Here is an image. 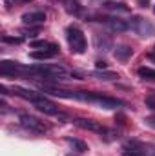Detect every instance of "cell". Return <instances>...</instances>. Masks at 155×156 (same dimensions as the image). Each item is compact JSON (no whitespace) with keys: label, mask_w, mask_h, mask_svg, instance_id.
Masks as SVG:
<instances>
[{"label":"cell","mask_w":155,"mask_h":156,"mask_svg":"<svg viewBox=\"0 0 155 156\" xmlns=\"http://www.w3.org/2000/svg\"><path fill=\"white\" fill-rule=\"evenodd\" d=\"M35 105V109H39L40 113H44V115H49V116H57V115H60V109L53 104V102H49L46 96L39 100V102H35L33 104Z\"/></svg>","instance_id":"52a82bcc"},{"label":"cell","mask_w":155,"mask_h":156,"mask_svg":"<svg viewBox=\"0 0 155 156\" xmlns=\"http://www.w3.org/2000/svg\"><path fill=\"white\" fill-rule=\"evenodd\" d=\"M104 22H106V27L113 33H124L130 29V24L120 18H104Z\"/></svg>","instance_id":"9c48e42d"},{"label":"cell","mask_w":155,"mask_h":156,"mask_svg":"<svg viewBox=\"0 0 155 156\" xmlns=\"http://www.w3.org/2000/svg\"><path fill=\"white\" fill-rule=\"evenodd\" d=\"M130 27H131L139 37H142V38L152 37V35H153V31H155L153 26H152V22H150V20H146V18H142V16H133V20H131Z\"/></svg>","instance_id":"277c9868"},{"label":"cell","mask_w":155,"mask_h":156,"mask_svg":"<svg viewBox=\"0 0 155 156\" xmlns=\"http://www.w3.org/2000/svg\"><path fill=\"white\" fill-rule=\"evenodd\" d=\"M144 105H146L148 109L155 111V94H150V96H146V98H144Z\"/></svg>","instance_id":"d6986e66"},{"label":"cell","mask_w":155,"mask_h":156,"mask_svg":"<svg viewBox=\"0 0 155 156\" xmlns=\"http://www.w3.org/2000/svg\"><path fill=\"white\" fill-rule=\"evenodd\" d=\"M153 13H155V5H153Z\"/></svg>","instance_id":"4316f807"},{"label":"cell","mask_w":155,"mask_h":156,"mask_svg":"<svg viewBox=\"0 0 155 156\" xmlns=\"http://www.w3.org/2000/svg\"><path fill=\"white\" fill-rule=\"evenodd\" d=\"M11 93L20 96V98H24V100H28V102H31V104H35V102H39V100L44 98V94H39V93H35L31 89H26V87H20V85H13Z\"/></svg>","instance_id":"8992f818"},{"label":"cell","mask_w":155,"mask_h":156,"mask_svg":"<svg viewBox=\"0 0 155 156\" xmlns=\"http://www.w3.org/2000/svg\"><path fill=\"white\" fill-rule=\"evenodd\" d=\"M112 45H113V42H112L110 37H106V35H95V47L99 51H108V49H112Z\"/></svg>","instance_id":"7c38bea8"},{"label":"cell","mask_w":155,"mask_h":156,"mask_svg":"<svg viewBox=\"0 0 155 156\" xmlns=\"http://www.w3.org/2000/svg\"><path fill=\"white\" fill-rule=\"evenodd\" d=\"M66 142L73 147V151H77V153H88V144L86 142H82V140H78V138H71V136H68L66 138Z\"/></svg>","instance_id":"4fadbf2b"},{"label":"cell","mask_w":155,"mask_h":156,"mask_svg":"<svg viewBox=\"0 0 155 156\" xmlns=\"http://www.w3.org/2000/svg\"><path fill=\"white\" fill-rule=\"evenodd\" d=\"M59 45L57 44H49L47 45V49H40V51H31V58H35V60H47V58H53L55 55H59Z\"/></svg>","instance_id":"ba28073f"},{"label":"cell","mask_w":155,"mask_h":156,"mask_svg":"<svg viewBox=\"0 0 155 156\" xmlns=\"http://www.w3.org/2000/svg\"><path fill=\"white\" fill-rule=\"evenodd\" d=\"M106 66H108L106 62H97V69H104Z\"/></svg>","instance_id":"cb8c5ba5"},{"label":"cell","mask_w":155,"mask_h":156,"mask_svg":"<svg viewBox=\"0 0 155 156\" xmlns=\"http://www.w3.org/2000/svg\"><path fill=\"white\" fill-rule=\"evenodd\" d=\"M131 55H133V49L130 45H117L115 51H113V56L117 60H120V62H126Z\"/></svg>","instance_id":"8fae6325"},{"label":"cell","mask_w":155,"mask_h":156,"mask_svg":"<svg viewBox=\"0 0 155 156\" xmlns=\"http://www.w3.org/2000/svg\"><path fill=\"white\" fill-rule=\"evenodd\" d=\"M153 49H155V45H153Z\"/></svg>","instance_id":"83f0119b"},{"label":"cell","mask_w":155,"mask_h":156,"mask_svg":"<svg viewBox=\"0 0 155 156\" xmlns=\"http://www.w3.org/2000/svg\"><path fill=\"white\" fill-rule=\"evenodd\" d=\"M15 2H17V0H4L6 7H13V5H15Z\"/></svg>","instance_id":"7402d4cb"},{"label":"cell","mask_w":155,"mask_h":156,"mask_svg":"<svg viewBox=\"0 0 155 156\" xmlns=\"http://www.w3.org/2000/svg\"><path fill=\"white\" fill-rule=\"evenodd\" d=\"M104 7L110 9V11H115V13H128V11H130V7L124 5L122 2H106Z\"/></svg>","instance_id":"5bb4252c"},{"label":"cell","mask_w":155,"mask_h":156,"mask_svg":"<svg viewBox=\"0 0 155 156\" xmlns=\"http://www.w3.org/2000/svg\"><path fill=\"white\" fill-rule=\"evenodd\" d=\"M20 2H24V4H28V2H31V0H20Z\"/></svg>","instance_id":"484cf974"},{"label":"cell","mask_w":155,"mask_h":156,"mask_svg":"<svg viewBox=\"0 0 155 156\" xmlns=\"http://www.w3.org/2000/svg\"><path fill=\"white\" fill-rule=\"evenodd\" d=\"M122 156H146V153L141 149V147H131V149H126Z\"/></svg>","instance_id":"e0dca14e"},{"label":"cell","mask_w":155,"mask_h":156,"mask_svg":"<svg viewBox=\"0 0 155 156\" xmlns=\"http://www.w3.org/2000/svg\"><path fill=\"white\" fill-rule=\"evenodd\" d=\"M66 38H68V44H70V49L71 53L75 55H82L88 47V42H86V37L82 33V29H78L77 26H70L68 31H66Z\"/></svg>","instance_id":"7a4b0ae2"},{"label":"cell","mask_w":155,"mask_h":156,"mask_svg":"<svg viewBox=\"0 0 155 156\" xmlns=\"http://www.w3.org/2000/svg\"><path fill=\"white\" fill-rule=\"evenodd\" d=\"M44 20H46V13H42V11H33V13L22 15V22H24V24H29V26L44 24Z\"/></svg>","instance_id":"30bf717a"},{"label":"cell","mask_w":155,"mask_h":156,"mask_svg":"<svg viewBox=\"0 0 155 156\" xmlns=\"http://www.w3.org/2000/svg\"><path fill=\"white\" fill-rule=\"evenodd\" d=\"M148 58H150L152 62H155V55H148Z\"/></svg>","instance_id":"d4e9b609"},{"label":"cell","mask_w":155,"mask_h":156,"mask_svg":"<svg viewBox=\"0 0 155 156\" xmlns=\"http://www.w3.org/2000/svg\"><path fill=\"white\" fill-rule=\"evenodd\" d=\"M20 125L26 131L35 133V134H46L47 133V127L44 125V122H40L39 118L31 116V115H20Z\"/></svg>","instance_id":"3957f363"},{"label":"cell","mask_w":155,"mask_h":156,"mask_svg":"<svg viewBox=\"0 0 155 156\" xmlns=\"http://www.w3.org/2000/svg\"><path fill=\"white\" fill-rule=\"evenodd\" d=\"M95 78H99V80H115V78H119V75L117 73H112V71H95V73H91Z\"/></svg>","instance_id":"9a60e30c"},{"label":"cell","mask_w":155,"mask_h":156,"mask_svg":"<svg viewBox=\"0 0 155 156\" xmlns=\"http://www.w3.org/2000/svg\"><path fill=\"white\" fill-rule=\"evenodd\" d=\"M75 100L80 102H89V104H97L102 109H117L120 105H124L120 100L112 98V96H104L100 93H88V91H77L75 93Z\"/></svg>","instance_id":"6da1fadb"},{"label":"cell","mask_w":155,"mask_h":156,"mask_svg":"<svg viewBox=\"0 0 155 156\" xmlns=\"http://www.w3.org/2000/svg\"><path fill=\"white\" fill-rule=\"evenodd\" d=\"M144 122H146V125H150V127H153V129H155V116L144 118Z\"/></svg>","instance_id":"44dd1931"},{"label":"cell","mask_w":155,"mask_h":156,"mask_svg":"<svg viewBox=\"0 0 155 156\" xmlns=\"http://www.w3.org/2000/svg\"><path fill=\"white\" fill-rule=\"evenodd\" d=\"M2 42H7V44H22L24 38H22V37H9V35H4V37H2Z\"/></svg>","instance_id":"ac0fdd59"},{"label":"cell","mask_w":155,"mask_h":156,"mask_svg":"<svg viewBox=\"0 0 155 156\" xmlns=\"http://www.w3.org/2000/svg\"><path fill=\"white\" fill-rule=\"evenodd\" d=\"M75 125L78 129H84V131H89V133H97V134H106V127L95 120H88V118H77L75 120Z\"/></svg>","instance_id":"5b68a950"},{"label":"cell","mask_w":155,"mask_h":156,"mask_svg":"<svg viewBox=\"0 0 155 156\" xmlns=\"http://www.w3.org/2000/svg\"><path fill=\"white\" fill-rule=\"evenodd\" d=\"M139 4H141V7H146V5H150V0H137Z\"/></svg>","instance_id":"603a6c76"},{"label":"cell","mask_w":155,"mask_h":156,"mask_svg":"<svg viewBox=\"0 0 155 156\" xmlns=\"http://www.w3.org/2000/svg\"><path fill=\"white\" fill-rule=\"evenodd\" d=\"M139 76L142 78V80H152V82H155V69H152V67H141L139 69Z\"/></svg>","instance_id":"2e32d148"},{"label":"cell","mask_w":155,"mask_h":156,"mask_svg":"<svg viewBox=\"0 0 155 156\" xmlns=\"http://www.w3.org/2000/svg\"><path fill=\"white\" fill-rule=\"evenodd\" d=\"M47 42H44V40H35V42H31V47H44V49H47Z\"/></svg>","instance_id":"ffe728a7"}]
</instances>
